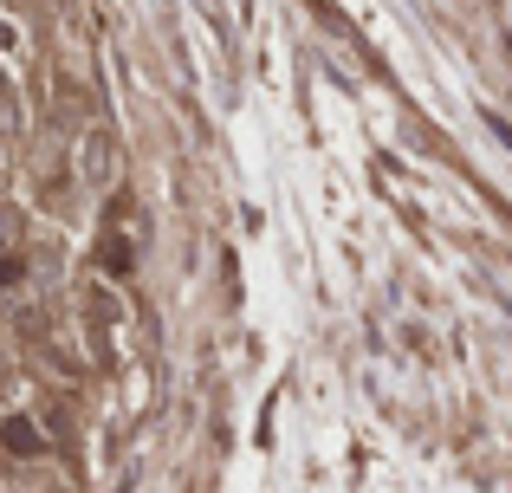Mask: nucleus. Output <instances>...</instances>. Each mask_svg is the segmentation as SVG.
Instances as JSON below:
<instances>
[{
  "instance_id": "1",
  "label": "nucleus",
  "mask_w": 512,
  "mask_h": 493,
  "mask_svg": "<svg viewBox=\"0 0 512 493\" xmlns=\"http://www.w3.org/2000/svg\"><path fill=\"white\" fill-rule=\"evenodd\" d=\"M111 169H117V143L104 137V130H91V137L78 143V176L85 182H111Z\"/></svg>"
},
{
  "instance_id": "2",
  "label": "nucleus",
  "mask_w": 512,
  "mask_h": 493,
  "mask_svg": "<svg viewBox=\"0 0 512 493\" xmlns=\"http://www.w3.org/2000/svg\"><path fill=\"white\" fill-rule=\"evenodd\" d=\"M20 241H26V208L0 202V253H20Z\"/></svg>"
},
{
  "instance_id": "3",
  "label": "nucleus",
  "mask_w": 512,
  "mask_h": 493,
  "mask_svg": "<svg viewBox=\"0 0 512 493\" xmlns=\"http://www.w3.org/2000/svg\"><path fill=\"white\" fill-rule=\"evenodd\" d=\"M7 448H13V455H39V448H46V442H39V422L33 416H13L7 422Z\"/></svg>"
},
{
  "instance_id": "4",
  "label": "nucleus",
  "mask_w": 512,
  "mask_h": 493,
  "mask_svg": "<svg viewBox=\"0 0 512 493\" xmlns=\"http://www.w3.org/2000/svg\"><path fill=\"white\" fill-rule=\"evenodd\" d=\"M0 156H7V143H0Z\"/></svg>"
}]
</instances>
